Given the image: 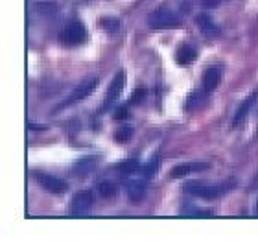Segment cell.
Instances as JSON below:
<instances>
[{"mask_svg": "<svg viewBox=\"0 0 258 247\" xmlns=\"http://www.w3.org/2000/svg\"><path fill=\"white\" fill-rule=\"evenodd\" d=\"M234 187H236V181H234V179H229V181L220 183V184H203V183H199V181H194V183L184 187V192L190 194V196H196V198H201V199H218V198H221V196H225V194Z\"/></svg>", "mask_w": 258, "mask_h": 247, "instance_id": "cell-1", "label": "cell"}, {"mask_svg": "<svg viewBox=\"0 0 258 247\" xmlns=\"http://www.w3.org/2000/svg\"><path fill=\"white\" fill-rule=\"evenodd\" d=\"M148 24L153 30H170V28L179 26V17L168 8H159V10L151 11L148 17Z\"/></svg>", "mask_w": 258, "mask_h": 247, "instance_id": "cell-3", "label": "cell"}, {"mask_svg": "<svg viewBox=\"0 0 258 247\" xmlns=\"http://www.w3.org/2000/svg\"><path fill=\"white\" fill-rule=\"evenodd\" d=\"M96 190H98V194H100L102 198L111 199V198H114V196H116V192H118V187H116V183H114V181L103 179V181H100V183L96 184Z\"/></svg>", "mask_w": 258, "mask_h": 247, "instance_id": "cell-16", "label": "cell"}, {"mask_svg": "<svg viewBox=\"0 0 258 247\" xmlns=\"http://www.w3.org/2000/svg\"><path fill=\"white\" fill-rule=\"evenodd\" d=\"M201 2H203V8H207V10H214V8L220 6L221 0H201Z\"/></svg>", "mask_w": 258, "mask_h": 247, "instance_id": "cell-23", "label": "cell"}, {"mask_svg": "<svg viewBox=\"0 0 258 247\" xmlns=\"http://www.w3.org/2000/svg\"><path fill=\"white\" fill-rule=\"evenodd\" d=\"M96 85H98V80H96V78H89V80L81 81L80 85H78L74 89V92H72V94H70V96L67 98V100H64L63 103H59V105H57V109H55V111H61V109L67 107V105H72V103H78V102H81V100L89 98L92 94V92H94Z\"/></svg>", "mask_w": 258, "mask_h": 247, "instance_id": "cell-4", "label": "cell"}, {"mask_svg": "<svg viewBox=\"0 0 258 247\" xmlns=\"http://www.w3.org/2000/svg\"><path fill=\"white\" fill-rule=\"evenodd\" d=\"M207 96H209V92L205 91V89H203V92L194 91L192 94H188V100H186V103H184V109H186V111H194V109L203 107Z\"/></svg>", "mask_w": 258, "mask_h": 247, "instance_id": "cell-15", "label": "cell"}, {"mask_svg": "<svg viewBox=\"0 0 258 247\" xmlns=\"http://www.w3.org/2000/svg\"><path fill=\"white\" fill-rule=\"evenodd\" d=\"M92 203H94L92 192H89V190H80V192H76L74 198H72L70 210H72L74 216H83V214H87V212H91Z\"/></svg>", "mask_w": 258, "mask_h": 247, "instance_id": "cell-6", "label": "cell"}, {"mask_svg": "<svg viewBox=\"0 0 258 247\" xmlns=\"http://www.w3.org/2000/svg\"><path fill=\"white\" fill-rule=\"evenodd\" d=\"M35 10L41 15H54L55 11H57V6L54 2H50V0H39V2H35Z\"/></svg>", "mask_w": 258, "mask_h": 247, "instance_id": "cell-18", "label": "cell"}, {"mask_svg": "<svg viewBox=\"0 0 258 247\" xmlns=\"http://www.w3.org/2000/svg\"><path fill=\"white\" fill-rule=\"evenodd\" d=\"M254 210H256V214H258V201H256V205H254Z\"/></svg>", "mask_w": 258, "mask_h": 247, "instance_id": "cell-25", "label": "cell"}, {"mask_svg": "<svg viewBox=\"0 0 258 247\" xmlns=\"http://www.w3.org/2000/svg\"><path fill=\"white\" fill-rule=\"evenodd\" d=\"M100 26H102V30H105L107 33H114V32H118L120 21L118 19H114V17H102V19H100Z\"/></svg>", "mask_w": 258, "mask_h": 247, "instance_id": "cell-17", "label": "cell"}, {"mask_svg": "<svg viewBox=\"0 0 258 247\" xmlns=\"http://www.w3.org/2000/svg\"><path fill=\"white\" fill-rule=\"evenodd\" d=\"M131 135H133V129L125 126V128H120L118 131L114 133V139L118 140V142H125V140H129V137H131Z\"/></svg>", "mask_w": 258, "mask_h": 247, "instance_id": "cell-20", "label": "cell"}, {"mask_svg": "<svg viewBox=\"0 0 258 247\" xmlns=\"http://www.w3.org/2000/svg\"><path fill=\"white\" fill-rule=\"evenodd\" d=\"M253 188H254V190L258 188V173H256V177L253 179Z\"/></svg>", "mask_w": 258, "mask_h": 247, "instance_id": "cell-24", "label": "cell"}, {"mask_svg": "<svg viewBox=\"0 0 258 247\" xmlns=\"http://www.w3.org/2000/svg\"><path fill=\"white\" fill-rule=\"evenodd\" d=\"M87 39H89V30L80 21H70L61 32V41L64 46H80Z\"/></svg>", "mask_w": 258, "mask_h": 247, "instance_id": "cell-2", "label": "cell"}, {"mask_svg": "<svg viewBox=\"0 0 258 247\" xmlns=\"http://www.w3.org/2000/svg\"><path fill=\"white\" fill-rule=\"evenodd\" d=\"M118 168H120V172H122V173H135V172H139V170H140V164H139V161L131 159V161L122 162Z\"/></svg>", "mask_w": 258, "mask_h": 247, "instance_id": "cell-19", "label": "cell"}, {"mask_svg": "<svg viewBox=\"0 0 258 247\" xmlns=\"http://www.w3.org/2000/svg\"><path fill=\"white\" fill-rule=\"evenodd\" d=\"M221 81V70L216 69V67H210V69L205 70L203 74V89L207 92H212L216 87L220 85Z\"/></svg>", "mask_w": 258, "mask_h": 247, "instance_id": "cell-14", "label": "cell"}, {"mask_svg": "<svg viewBox=\"0 0 258 247\" xmlns=\"http://www.w3.org/2000/svg\"><path fill=\"white\" fill-rule=\"evenodd\" d=\"M125 188H127V196L133 201H140L148 192V183L146 179H127L125 181Z\"/></svg>", "mask_w": 258, "mask_h": 247, "instance_id": "cell-10", "label": "cell"}, {"mask_svg": "<svg viewBox=\"0 0 258 247\" xmlns=\"http://www.w3.org/2000/svg\"><path fill=\"white\" fill-rule=\"evenodd\" d=\"M129 118V109L127 105H120L116 111H114V120H118V122H124V120Z\"/></svg>", "mask_w": 258, "mask_h": 247, "instance_id": "cell-21", "label": "cell"}, {"mask_svg": "<svg viewBox=\"0 0 258 247\" xmlns=\"http://www.w3.org/2000/svg\"><path fill=\"white\" fill-rule=\"evenodd\" d=\"M146 98V91L144 89H135L133 96H131V100H129V103L131 105H137V103H140L142 100Z\"/></svg>", "mask_w": 258, "mask_h": 247, "instance_id": "cell-22", "label": "cell"}, {"mask_svg": "<svg viewBox=\"0 0 258 247\" xmlns=\"http://www.w3.org/2000/svg\"><path fill=\"white\" fill-rule=\"evenodd\" d=\"M98 164V157L96 155H85L81 157L80 161H76L74 168H72V173L76 177H87L94 172V168Z\"/></svg>", "mask_w": 258, "mask_h": 247, "instance_id": "cell-9", "label": "cell"}, {"mask_svg": "<svg viewBox=\"0 0 258 247\" xmlns=\"http://www.w3.org/2000/svg\"><path fill=\"white\" fill-rule=\"evenodd\" d=\"M196 59H198V52L192 44H181L175 52V61L179 67H190Z\"/></svg>", "mask_w": 258, "mask_h": 247, "instance_id": "cell-12", "label": "cell"}, {"mask_svg": "<svg viewBox=\"0 0 258 247\" xmlns=\"http://www.w3.org/2000/svg\"><path fill=\"white\" fill-rule=\"evenodd\" d=\"M124 85H125V72L120 70L118 74L113 78V81L109 83V89L105 92V100H103V111H109V109L113 107L114 102L118 100L122 91H124Z\"/></svg>", "mask_w": 258, "mask_h": 247, "instance_id": "cell-5", "label": "cell"}, {"mask_svg": "<svg viewBox=\"0 0 258 247\" xmlns=\"http://www.w3.org/2000/svg\"><path fill=\"white\" fill-rule=\"evenodd\" d=\"M207 168V164H203V162H184V164H179V166H175L170 172V177L173 179H181V177H186L188 173L192 172H198V170H205Z\"/></svg>", "mask_w": 258, "mask_h": 247, "instance_id": "cell-13", "label": "cell"}, {"mask_svg": "<svg viewBox=\"0 0 258 247\" xmlns=\"http://www.w3.org/2000/svg\"><path fill=\"white\" fill-rule=\"evenodd\" d=\"M35 177H37L39 184H41L44 190H48L50 194H64L67 188H69V184L64 183L63 179L55 177V175H50V173H37Z\"/></svg>", "mask_w": 258, "mask_h": 247, "instance_id": "cell-7", "label": "cell"}, {"mask_svg": "<svg viewBox=\"0 0 258 247\" xmlns=\"http://www.w3.org/2000/svg\"><path fill=\"white\" fill-rule=\"evenodd\" d=\"M196 24L199 26V30L205 33V35H209V37H218L220 35V26L212 21V17H209L207 13H199L196 17Z\"/></svg>", "mask_w": 258, "mask_h": 247, "instance_id": "cell-11", "label": "cell"}, {"mask_svg": "<svg viewBox=\"0 0 258 247\" xmlns=\"http://www.w3.org/2000/svg\"><path fill=\"white\" fill-rule=\"evenodd\" d=\"M258 100V92H253L251 96L247 98V100H243L242 105L238 107V111L234 113V116H232V122H231V128L232 129H236L240 128L245 120H247V114L251 113V107L254 105V102Z\"/></svg>", "mask_w": 258, "mask_h": 247, "instance_id": "cell-8", "label": "cell"}]
</instances>
